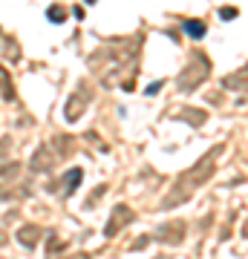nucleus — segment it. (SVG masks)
I'll use <instances>...</instances> for the list:
<instances>
[{"instance_id": "nucleus-1", "label": "nucleus", "mask_w": 248, "mask_h": 259, "mask_svg": "<svg viewBox=\"0 0 248 259\" xmlns=\"http://www.w3.org/2000/svg\"><path fill=\"white\" fill-rule=\"evenodd\" d=\"M185 32H188L191 37H202L205 35V23L202 20H188V23H185Z\"/></svg>"}, {"instance_id": "nucleus-2", "label": "nucleus", "mask_w": 248, "mask_h": 259, "mask_svg": "<svg viewBox=\"0 0 248 259\" xmlns=\"http://www.w3.org/2000/svg\"><path fill=\"white\" fill-rule=\"evenodd\" d=\"M46 15H49V20H64V12L61 9H49Z\"/></svg>"}]
</instances>
